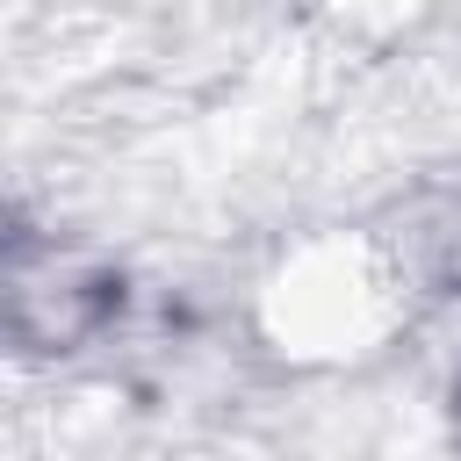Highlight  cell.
Listing matches in <instances>:
<instances>
[{
	"label": "cell",
	"mask_w": 461,
	"mask_h": 461,
	"mask_svg": "<svg viewBox=\"0 0 461 461\" xmlns=\"http://www.w3.org/2000/svg\"><path fill=\"white\" fill-rule=\"evenodd\" d=\"M454 418H461V396H454Z\"/></svg>",
	"instance_id": "6da1fadb"
}]
</instances>
